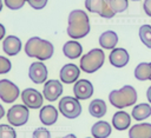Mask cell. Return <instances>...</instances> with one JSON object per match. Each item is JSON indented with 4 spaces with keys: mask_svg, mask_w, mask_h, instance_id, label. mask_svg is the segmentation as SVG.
<instances>
[{
    "mask_svg": "<svg viewBox=\"0 0 151 138\" xmlns=\"http://www.w3.org/2000/svg\"><path fill=\"white\" fill-rule=\"evenodd\" d=\"M129 138H151V124H136L129 130Z\"/></svg>",
    "mask_w": 151,
    "mask_h": 138,
    "instance_id": "obj_17",
    "label": "cell"
},
{
    "mask_svg": "<svg viewBox=\"0 0 151 138\" xmlns=\"http://www.w3.org/2000/svg\"><path fill=\"white\" fill-rule=\"evenodd\" d=\"M90 32L88 15L81 9H74L68 14L67 34L72 39H81Z\"/></svg>",
    "mask_w": 151,
    "mask_h": 138,
    "instance_id": "obj_1",
    "label": "cell"
},
{
    "mask_svg": "<svg viewBox=\"0 0 151 138\" xmlns=\"http://www.w3.org/2000/svg\"><path fill=\"white\" fill-rule=\"evenodd\" d=\"M33 138H51V132L45 127H38L33 132Z\"/></svg>",
    "mask_w": 151,
    "mask_h": 138,
    "instance_id": "obj_30",
    "label": "cell"
},
{
    "mask_svg": "<svg viewBox=\"0 0 151 138\" xmlns=\"http://www.w3.org/2000/svg\"><path fill=\"white\" fill-rule=\"evenodd\" d=\"M109 59H110V64L114 67H124L125 65H127L129 60H130V55H129V52L125 50V48H113L109 55Z\"/></svg>",
    "mask_w": 151,
    "mask_h": 138,
    "instance_id": "obj_13",
    "label": "cell"
},
{
    "mask_svg": "<svg viewBox=\"0 0 151 138\" xmlns=\"http://www.w3.org/2000/svg\"><path fill=\"white\" fill-rule=\"evenodd\" d=\"M63 93V85L59 80L57 79H51L45 83L44 85V91H42V96L45 97V99H47L48 101H54L57 100Z\"/></svg>",
    "mask_w": 151,
    "mask_h": 138,
    "instance_id": "obj_11",
    "label": "cell"
},
{
    "mask_svg": "<svg viewBox=\"0 0 151 138\" xmlns=\"http://www.w3.org/2000/svg\"><path fill=\"white\" fill-rule=\"evenodd\" d=\"M48 0H27L28 5L34 9H42L47 5Z\"/></svg>",
    "mask_w": 151,
    "mask_h": 138,
    "instance_id": "obj_31",
    "label": "cell"
},
{
    "mask_svg": "<svg viewBox=\"0 0 151 138\" xmlns=\"http://www.w3.org/2000/svg\"><path fill=\"white\" fill-rule=\"evenodd\" d=\"M85 7L92 13H97L103 18L110 19L116 14L111 9L110 0H85Z\"/></svg>",
    "mask_w": 151,
    "mask_h": 138,
    "instance_id": "obj_7",
    "label": "cell"
},
{
    "mask_svg": "<svg viewBox=\"0 0 151 138\" xmlns=\"http://www.w3.org/2000/svg\"><path fill=\"white\" fill-rule=\"evenodd\" d=\"M111 125L107 121L99 120L91 127V133L94 138H107L111 134Z\"/></svg>",
    "mask_w": 151,
    "mask_h": 138,
    "instance_id": "obj_21",
    "label": "cell"
},
{
    "mask_svg": "<svg viewBox=\"0 0 151 138\" xmlns=\"http://www.w3.org/2000/svg\"><path fill=\"white\" fill-rule=\"evenodd\" d=\"M107 111L106 104L103 99H93L90 105H88V112L91 116L96 117V118H100L103 117Z\"/></svg>",
    "mask_w": 151,
    "mask_h": 138,
    "instance_id": "obj_22",
    "label": "cell"
},
{
    "mask_svg": "<svg viewBox=\"0 0 151 138\" xmlns=\"http://www.w3.org/2000/svg\"><path fill=\"white\" fill-rule=\"evenodd\" d=\"M83 47L77 40H70L66 41L63 46V53L65 54L66 58L68 59H76L81 55Z\"/></svg>",
    "mask_w": 151,
    "mask_h": 138,
    "instance_id": "obj_18",
    "label": "cell"
},
{
    "mask_svg": "<svg viewBox=\"0 0 151 138\" xmlns=\"http://www.w3.org/2000/svg\"><path fill=\"white\" fill-rule=\"evenodd\" d=\"M131 114L136 120H144L151 116V106L146 103L138 104L132 109Z\"/></svg>",
    "mask_w": 151,
    "mask_h": 138,
    "instance_id": "obj_23",
    "label": "cell"
},
{
    "mask_svg": "<svg viewBox=\"0 0 151 138\" xmlns=\"http://www.w3.org/2000/svg\"><path fill=\"white\" fill-rule=\"evenodd\" d=\"M39 118L44 125H53L58 120V111L53 105H45L40 109Z\"/></svg>",
    "mask_w": 151,
    "mask_h": 138,
    "instance_id": "obj_16",
    "label": "cell"
},
{
    "mask_svg": "<svg viewBox=\"0 0 151 138\" xmlns=\"http://www.w3.org/2000/svg\"><path fill=\"white\" fill-rule=\"evenodd\" d=\"M143 8H144V12L149 17H151V0H145L143 4Z\"/></svg>",
    "mask_w": 151,
    "mask_h": 138,
    "instance_id": "obj_32",
    "label": "cell"
},
{
    "mask_svg": "<svg viewBox=\"0 0 151 138\" xmlns=\"http://www.w3.org/2000/svg\"><path fill=\"white\" fill-rule=\"evenodd\" d=\"M0 138H17L15 130L6 124L0 125Z\"/></svg>",
    "mask_w": 151,
    "mask_h": 138,
    "instance_id": "obj_27",
    "label": "cell"
},
{
    "mask_svg": "<svg viewBox=\"0 0 151 138\" xmlns=\"http://www.w3.org/2000/svg\"><path fill=\"white\" fill-rule=\"evenodd\" d=\"M4 114H5V110H4L2 105H0V119L4 117Z\"/></svg>",
    "mask_w": 151,
    "mask_h": 138,
    "instance_id": "obj_35",
    "label": "cell"
},
{
    "mask_svg": "<svg viewBox=\"0 0 151 138\" xmlns=\"http://www.w3.org/2000/svg\"><path fill=\"white\" fill-rule=\"evenodd\" d=\"M64 138H77V137H76V134H73V133H70V134L65 136Z\"/></svg>",
    "mask_w": 151,
    "mask_h": 138,
    "instance_id": "obj_36",
    "label": "cell"
},
{
    "mask_svg": "<svg viewBox=\"0 0 151 138\" xmlns=\"http://www.w3.org/2000/svg\"><path fill=\"white\" fill-rule=\"evenodd\" d=\"M131 1H139V0H131Z\"/></svg>",
    "mask_w": 151,
    "mask_h": 138,
    "instance_id": "obj_39",
    "label": "cell"
},
{
    "mask_svg": "<svg viewBox=\"0 0 151 138\" xmlns=\"http://www.w3.org/2000/svg\"><path fill=\"white\" fill-rule=\"evenodd\" d=\"M5 32H6V29H5L4 25H2V24H0V40L5 37Z\"/></svg>",
    "mask_w": 151,
    "mask_h": 138,
    "instance_id": "obj_33",
    "label": "cell"
},
{
    "mask_svg": "<svg viewBox=\"0 0 151 138\" xmlns=\"http://www.w3.org/2000/svg\"><path fill=\"white\" fill-rule=\"evenodd\" d=\"M47 74H48L47 67L41 61L32 63L28 68V77L35 84H42L44 81H46Z\"/></svg>",
    "mask_w": 151,
    "mask_h": 138,
    "instance_id": "obj_10",
    "label": "cell"
},
{
    "mask_svg": "<svg viewBox=\"0 0 151 138\" xmlns=\"http://www.w3.org/2000/svg\"><path fill=\"white\" fill-rule=\"evenodd\" d=\"M20 94L19 87L12 83L8 79H1L0 80V99L4 103H13L18 99Z\"/></svg>",
    "mask_w": 151,
    "mask_h": 138,
    "instance_id": "obj_8",
    "label": "cell"
},
{
    "mask_svg": "<svg viewBox=\"0 0 151 138\" xmlns=\"http://www.w3.org/2000/svg\"><path fill=\"white\" fill-rule=\"evenodd\" d=\"M87 138H91V137H87Z\"/></svg>",
    "mask_w": 151,
    "mask_h": 138,
    "instance_id": "obj_40",
    "label": "cell"
},
{
    "mask_svg": "<svg viewBox=\"0 0 151 138\" xmlns=\"http://www.w3.org/2000/svg\"><path fill=\"white\" fill-rule=\"evenodd\" d=\"M80 74V70L77 65L74 64H66L61 67L60 70V73H59V77H60V80L65 84H72L74 83Z\"/></svg>",
    "mask_w": 151,
    "mask_h": 138,
    "instance_id": "obj_14",
    "label": "cell"
},
{
    "mask_svg": "<svg viewBox=\"0 0 151 138\" xmlns=\"http://www.w3.org/2000/svg\"><path fill=\"white\" fill-rule=\"evenodd\" d=\"M2 50L7 55H17L21 50V40L15 35H8L2 41Z\"/></svg>",
    "mask_w": 151,
    "mask_h": 138,
    "instance_id": "obj_15",
    "label": "cell"
},
{
    "mask_svg": "<svg viewBox=\"0 0 151 138\" xmlns=\"http://www.w3.org/2000/svg\"><path fill=\"white\" fill-rule=\"evenodd\" d=\"M109 100L111 105L117 109L131 106L137 101V91L131 85H125L119 90L111 91L109 94Z\"/></svg>",
    "mask_w": 151,
    "mask_h": 138,
    "instance_id": "obj_3",
    "label": "cell"
},
{
    "mask_svg": "<svg viewBox=\"0 0 151 138\" xmlns=\"http://www.w3.org/2000/svg\"><path fill=\"white\" fill-rule=\"evenodd\" d=\"M139 38L142 42L147 47L151 48V26L150 25H142L139 28Z\"/></svg>",
    "mask_w": 151,
    "mask_h": 138,
    "instance_id": "obj_25",
    "label": "cell"
},
{
    "mask_svg": "<svg viewBox=\"0 0 151 138\" xmlns=\"http://www.w3.org/2000/svg\"><path fill=\"white\" fill-rule=\"evenodd\" d=\"M21 99L24 105H26L28 109H39L42 105V96L41 93L35 88H25L21 92Z\"/></svg>",
    "mask_w": 151,
    "mask_h": 138,
    "instance_id": "obj_9",
    "label": "cell"
},
{
    "mask_svg": "<svg viewBox=\"0 0 151 138\" xmlns=\"http://www.w3.org/2000/svg\"><path fill=\"white\" fill-rule=\"evenodd\" d=\"M112 124H113L114 129H117L119 131H124V130H126L130 126L131 117L125 111H118L112 117Z\"/></svg>",
    "mask_w": 151,
    "mask_h": 138,
    "instance_id": "obj_19",
    "label": "cell"
},
{
    "mask_svg": "<svg viewBox=\"0 0 151 138\" xmlns=\"http://www.w3.org/2000/svg\"><path fill=\"white\" fill-rule=\"evenodd\" d=\"M146 98H147V101L151 104V86H149V88L146 91Z\"/></svg>",
    "mask_w": 151,
    "mask_h": 138,
    "instance_id": "obj_34",
    "label": "cell"
},
{
    "mask_svg": "<svg viewBox=\"0 0 151 138\" xmlns=\"http://www.w3.org/2000/svg\"><path fill=\"white\" fill-rule=\"evenodd\" d=\"M73 93L77 99H81V100L88 99L93 94V85L91 84V81L86 79H80L74 84Z\"/></svg>",
    "mask_w": 151,
    "mask_h": 138,
    "instance_id": "obj_12",
    "label": "cell"
},
{
    "mask_svg": "<svg viewBox=\"0 0 151 138\" xmlns=\"http://www.w3.org/2000/svg\"><path fill=\"white\" fill-rule=\"evenodd\" d=\"M4 1H5V5H6L9 9L15 11V9L21 8V7L25 5V2H26L27 0H4Z\"/></svg>",
    "mask_w": 151,
    "mask_h": 138,
    "instance_id": "obj_29",
    "label": "cell"
},
{
    "mask_svg": "<svg viewBox=\"0 0 151 138\" xmlns=\"http://www.w3.org/2000/svg\"><path fill=\"white\" fill-rule=\"evenodd\" d=\"M150 66H151V63H150ZM150 80H151V75H150Z\"/></svg>",
    "mask_w": 151,
    "mask_h": 138,
    "instance_id": "obj_38",
    "label": "cell"
},
{
    "mask_svg": "<svg viewBox=\"0 0 151 138\" xmlns=\"http://www.w3.org/2000/svg\"><path fill=\"white\" fill-rule=\"evenodd\" d=\"M54 47L48 40H44L39 37H32L25 45V53L29 58H37L39 60H47L53 55Z\"/></svg>",
    "mask_w": 151,
    "mask_h": 138,
    "instance_id": "obj_2",
    "label": "cell"
},
{
    "mask_svg": "<svg viewBox=\"0 0 151 138\" xmlns=\"http://www.w3.org/2000/svg\"><path fill=\"white\" fill-rule=\"evenodd\" d=\"M150 75H151L150 63H140V64H138L136 66V68H134V78L137 80H140V81L147 80V79H150Z\"/></svg>",
    "mask_w": 151,
    "mask_h": 138,
    "instance_id": "obj_24",
    "label": "cell"
},
{
    "mask_svg": "<svg viewBox=\"0 0 151 138\" xmlns=\"http://www.w3.org/2000/svg\"><path fill=\"white\" fill-rule=\"evenodd\" d=\"M29 111L26 105H13L7 112V120L13 126H22L27 123Z\"/></svg>",
    "mask_w": 151,
    "mask_h": 138,
    "instance_id": "obj_6",
    "label": "cell"
},
{
    "mask_svg": "<svg viewBox=\"0 0 151 138\" xmlns=\"http://www.w3.org/2000/svg\"><path fill=\"white\" fill-rule=\"evenodd\" d=\"M1 9H2V1L0 0V11H1Z\"/></svg>",
    "mask_w": 151,
    "mask_h": 138,
    "instance_id": "obj_37",
    "label": "cell"
},
{
    "mask_svg": "<svg viewBox=\"0 0 151 138\" xmlns=\"http://www.w3.org/2000/svg\"><path fill=\"white\" fill-rule=\"evenodd\" d=\"M110 6L114 14L122 13L126 11L129 6V0H110Z\"/></svg>",
    "mask_w": 151,
    "mask_h": 138,
    "instance_id": "obj_26",
    "label": "cell"
},
{
    "mask_svg": "<svg viewBox=\"0 0 151 138\" xmlns=\"http://www.w3.org/2000/svg\"><path fill=\"white\" fill-rule=\"evenodd\" d=\"M59 111L68 119H74L81 113V105L79 99L73 97H63L59 101Z\"/></svg>",
    "mask_w": 151,
    "mask_h": 138,
    "instance_id": "obj_5",
    "label": "cell"
},
{
    "mask_svg": "<svg viewBox=\"0 0 151 138\" xmlns=\"http://www.w3.org/2000/svg\"><path fill=\"white\" fill-rule=\"evenodd\" d=\"M11 68H12V64H11L9 59L0 55V74L8 73L11 71Z\"/></svg>",
    "mask_w": 151,
    "mask_h": 138,
    "instance_id": "obj_28",
    "label": "cell"
},
{
    "mask_svg": "<svg viewBox=\"0 0 151 138\" xmlns=\"http://www.w3.org/2000/svg\"><path fill=\"white\" fill-rule=\"evenodd\" d=\"M118 42V35L113 31H105L99 37V45L105 50H113Z\"/></svg>",
    "mask_w": 151,
    "mask_h": 138,
    "instance_id": "obj_20",
    "label": "cell"
},
{
    "mask_svg": "<svg viewBox=\"0 0 151 138\" xmlns=\"http://www.w3.org/2000/svg\"><path fill=\"white\" fill-rule=\"evenodd\" d=\"M104 61V51L100 48H93L80 58V68L86 73H93L103 66Z\"/></svg>",
    "mask_w": 151,
    "mask_h": 138,
    "instance_id": "obj_4",
    "label": "cell"
}]
</instances>
